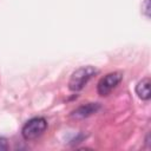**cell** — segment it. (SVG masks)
Returning <instances> with one entry per match:
<instances>
[{
	"mask_svg": "<svg viewBox=\"0 0 151 151\" xmlns=\"http://www.w3.org/2000/svg\"><path fill=\"white\" fill-rule=\"evenodd\" d=\"M100 109V104L99 103H87L84 104L79 107H77L74 111H72L71 117L73 119H84L87 118L94 113H97Z\"/></svg>",
	"mask_w": 151,
	"mask_h": 151,
	"instance_id": "277c9868",
	"label": "cell"
},
{
	"mask_svg": "<svg viewBox=\"0 0 151 151\" xmlns=\"http://www.w3.org/2000/svg\"><path fill=\"white\" fill-rule=\"evenodd\" d=\"M122 79H123V73L119 71L107 73L98 81V85H97L98 93L100 96H107L112 90H114L119 85Z\"/></svg>",
	"mask_w": 151,
	"mask_h": 151,
	"instance_id": "3957f363",
	"label": "cell"
},
{
	"mask_svg": "<svg viewBox=\"0 0 151 151\" xmlns=\"http://www.w3.org/2000/svg\"><path fill=\"white\" fill-rule=\"evenodd\" d=\"M46 129H47L46 119L42 117H34L24 124L21 129V136L25 140H34L38 137H40Z\"/></svg>",
	"mask_w": 151,
	"mask_h": 151,
	"instance_id": "7a4b0ae2",
	"label": "cell"
},
{
	"mask_svg": "<svg viewBox=\"0 0 151 151\" xmlns=\"http://www.w3.org/2000/svg\"><path fill=\"white\" fill-rule=\"evenodd\" d=\"M142 13H143L146 18H150V14H151L150 0H144V1H143V4H142Z\"/></svg>",
	"mask_w": 151,
	"mask_h": 151,
	"instance_id": "8992f818",
	"label": "cell"
},
{
	"mask_svg": "<svg viewBox=\"0 0 151 151\" xmlns=\"http://www.w3.org/2000/svg\"><path fill=\"white\" fill-rule=\"evenodd\" d=\"M98 73V70L91 65H87V66H81L79 68H77L71 78H70V81H68V88L73 92H78L80 90L84 88V86L88 83V80L96 76Z\"/></svg>",
	"mask_w": 151,
	"mask_h": 151,
	"instance_id": "6da1fadb",
	"label": "cell"
},
{
	"mask_svg": "<svg viewBox=\"0 0 151 151\" xmlns=\"http://www.w3.org/2000/svg\"><path fill=\"white\" fill-rule=\"evenodd\" d=\"M151 80L149 77L143 78L138 84L136 85V93L142 100H149L151 98V91H150Z\"/></svg>",
	"mask_w": 151,
	"mask_h": 151,
	"instance_id": "5b68a950",
	"label": "cell"
}]
</instances>
